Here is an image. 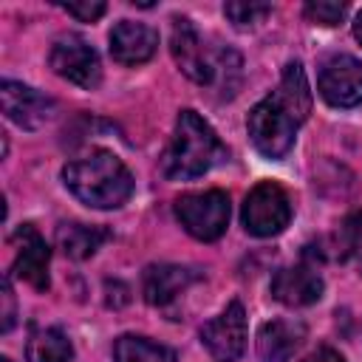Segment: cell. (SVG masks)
I'll list each match as a JSON object with an SVG mask.
<instances>
[{
	"label": "cell",
	"mask_w": 362,
	"mask_h": 362,
	"mask_svg": "<svg viewBox=\"0 0 362 362\" xmlns=\"http://www.w3.org/2000/svg\"><path fill=\"white\" fill-rule=\"evenodd\" d=\"M65 187L93 209H116L133 195V175L110 150H90L62 167Z\"/></svg>",
	"instance_id": "obj_1"
},
{
	"label": "cell",
	"mask_w": 362,
	"mask_h": 362,
	"mask_svg": "<svg viewBox=\"0 0 362 362\" xmlns=\"http://www.w3.org/2000/svg\"><path fill=\"white\" fill-rule=\"evenodd\" d=\"M226 158V147L218 133L195 110H181L175 119L173 139L161 156V173L170 181H189L209 173Z\"/></svg>",
	"instance_id": "obj_2"
},
{
	"label": "cell",
	"mask_w": 362,
	"mask_h": 362,
	"mask_svg": "<svg viewBox=\"0 0 362 362\" xmlns=\"http://www.w3.org/2000/svg\"><path fill=\"white\" fill-rule=\"evenodd\" d=\"M297 127H300V122L272 93L266 99H260L249 110V119H246L249 139H252L255 150L266 158H283L294 144Z\"/></svg>",
	"instance_id": "obj_3"
},
{
	"label": "cell",
	"mask_w": 362,
	"mask_h": 362,
	"mask_svg": "<svg viewBox=\"0 0 362 362\" xmlns=\"http://www.w3.org/2000/svg\"><path fill=\"white\" fill-rule=\"evenodd\" d=\"M175 218L195 240H218L229 226V195L223 189L187 192L175 201Z\"/></svg>",
	"instance_id": "obj_4"
},
{
	"label": "cell",
	"mask_w": 362,
	"mask_h": 362,
	"mask_svg": "<svg viewBox=\"0 0 362 362\" xmlns=\"http://www.w3.org/2000/svg\"><path fill=\"white\" fill-rule=\"evenodd\" d=\"M240 221H243L246 232L255 238L280 235L291 221V201H288L286 189L274 181H260L257 187H252L243 201Z\"/></svg>",
	"instance_id": "obj_5"
},
{
	"label": "cell",
	"mask_w": 362,
	"mask_h": 362,
	"mask_svg": "<svg viewBox=\"0 0 362 362\" xmlns=\"http://www.w3.org/2000/svg\"><path fill=\"white\" fill-rule=\"evenodd\" d=\"M48 65L54 68L57 76L85 88V90H93L99 82H102V62H99V54L96 48L79 37V34H62L54 40L51 45V54H48Z\"/></svg>",
	"instance_id": "obj_6"
},
{
	"label": "cell",
	"mask_w": 362,
	"mask_h": 362,
	"mask_svg": "<svg viewBox=\"0 0 362 362\" xmlns=\"http://www.w3.org/2000/svg\"><path fill=\"white\" fill-rule=\"evenodd\" d=\"M317 90L331 107L362 105V62L351 54H331L320 62Z\"/></svg>",
	"instance_id": "obj_7"
},
{
	"label": "cell",
	"mask_w": 362,
	"mask_h": 362,
	"mask_svg": "<svg viewBox=\"0 0 362 362\" xmlns=\"http://www.w3.org/2000/svg\"><path fill=\"white\" fill-rule=\"evenodd\" d=\"M201 342L218 362H235L246 348V311H243V305L235 300L218 317L204 322Z\"/></svg>",
	"instance_id": "obj_8"
},
{
	"label": "cell",
	"mask_w": 362,
	"mask_h": 362,
	"mask_svg": "<svg viewBox=\"0 0 362 362\" xmlns=\"http://www.w3.org/2000/svg\"><path fill=\"white\" fill-rule=\"evenodd\" d=\"M0 99H3V113L25 130H37V127L48 124L57 113V102L51 96L40 93L31 85L14 82V79H3Z\"/></svg>",
	"instance_id": "obj_9"
},
{
	"label": "cell",
	"mask_w": 362,
	"mask_h": 362,
	"mask_svg": "<svg viewBox=\"0 0 362 362\" xmlns=\"http://www.w3.org/2000/svg\"><path fill=\"white\" fill-rule=\"evenodd\" d=\"M11 243H14V263H11V272L25 280L28 286H34L37 291H45L48 288V260H51V249L45 243V238L31 226V223H23L14 235H11Z\"/></svg>",
	"instance_id": "obj_10"
},
{
	"label": "cell",
	"mask_w": 362,
	"mask_h": 362,
	"mask_svg": "<svg viewBox=\"0 0 362 362\" xmlns=\"http://www.w3.org/2000/svg\"><path fill=\"white\" fill-rule=\"evenodd\" d=\"M170 51L175 65L181 68L184 76H189L198 85H209L215 79V65L206 59L201 37L195 31V25L187 17H175L173 20V34H170Z\"/></svg>",
	"instance_id": "obj_11"
},
{
	"label": "cell",
	"mask_w": 362,
	"mask_h": 362,
	"mask_svg": "<svg viewBox=\"0 0 362 362\" xmlns=\"http://www.w3.org/2000/svg\"><path fill=\"white\" fill-rule=\"evenodd\" d=\"M322 288H325L322 277H320L317 266H311L308 260H303L297 266H283L272 277V297L291 308L317 303L322 297Z\"/></svg>",
	"instance_id": "obj_12"
},
{
	"label": "cell",
	"mask_w": 362,
	"mask_h": 362,
	"mask_svg": "<svg viewBox=\"0 0 362 362\" xmlns=\"http://www.w3.org/2000/svg\"><path fill=\"white\" fill-rule=\"evenodd\" d=\"M158 48V31L147 23L119 20L110 31V57L119 65H141Z\"/></svg>",
	"instance_id": "obj_13"
},
{
	"label": "cell",
	"mask_w": 362,
	"mask_h": 362,
	"mask_svg": "<svg viewBox=\"0 0 362 362\" xmlns=\"http://www.w3.org/2000/svg\"><path fill=\"white\" fill-rule=\"evenodd\" d=\"M305 339V325L297 320H269L257 331V356L263 362H286Z\"/></svg>",
	"instance_id": "obj_14"
},
{
	"label": "cell",
	"mask_w": 362,
	"mask_h": 362,
	"mask_svg": "<svg viewBox=\"0 0 362 362\" xmlns=\"http://www.w3.org/2000/svg\"><path fill=\"white\" fill-rule=\"evenodd\" d=\"M198 274L187 266H175V263H156L144 269L141 277V294L150 305H167L173 303Z\"/></svg>",
	"instance_id": "obj_15"
},
{
	"label": "cell",
	"mask_w": 362,
	"mask_h": 362,
	"mask_svg": "<svg viewBox=\"0 0 362 362\" xmlns=\"http://www.w3.org/2000/svg\"><path fill=\"white\" fill-rule=\"evenodd\" d=\"M272 96L303 124L311 113V88H308V79H305V71L300 62H288L283 76H280V85L277 90H272Z\"/></svg>",
	"instance_id": "obj_16"
},
{
	"label": "cell",
	"mask_w": 362,
	"mask_h": 362,
	"mask_svg": "<svg viewBox=\"0 0 362 362\" xmlns=\"http://www.w3.org/2000/svg\"><path fill=\"white\" fill-rule=\"evenodd\" d=\"M107 238H110L107 229H102V226H88V223H76V221L57 226V243H59V249H62L68 257H74V260L90 257Z\"/></svg>",
	"instance_id": "obj_17"
},
{
	"label": "cell",
	"mask_w": 362,
	"mask_h": 362,
	"mask_svg": "<svg viewBox=\"0 0 362 362\" xmlns=\"http://www.w3.org/2000/svg\"><path fill=\"white\" fill-rule=\"evenodd\" d=\"M25 359L28 362H71L74 348H71V339L59 328H37L31 331L25 342Z\"/></svg>",
	"instance_id": "obj_18"
},
{
	"label": "cell",
	"mask_w": 362,
	"mask_h": 362,
	"mask_svg": "<svg viewBox=\"0 0 362 362\" xmlns=\"http://www.w3.org/2000/svg\"><path fill=\"white\" fill-rule=\"evenodd\" d=\"M113 362H178L167 345H158L147 337L124 334L113 345Z\"/></svg>",
	"instance_id": "obj_19"
},
{
	"label": "cell",
	"mask_w": 362,
	"mask_h": 362,
	"mask_svg": "<svg viewBox=\"0 0 362 362\" xmlns=\"http://www.w3.org/2000/svg\"><path fill=\"white\" fill-rule=\"evenodd\" d=\"M337 252L362 274V212H351L337 229Z\"/></svg>",
	"instance_id": "obj_20"
},
{
	"label": "cell",
	"mask_w": 362,
	"mask_h": 362,
	"mask_svg": "<svg viewBox=\"0 0 362 362\" xmlns=\"http://www.w3.org/2000/svg\"><path fill=\"white\" fill-rule=\"evenodd\" d=\"M223 14L229 17V23L232 25H238V28H252V25H257L266 14H272V6L269 3H255V0H235V3H226L223 6Z\"/></svg>",
	"instance_id": "obj_21"
},
{
	"label": "cell",
	"mask_w": 362,
	"mask_h": 362,
	"mask_svg": "<svg viewBox=\"0 0 362 362\" xmlns=\"http://www.w3.org/2000/svg\"><path fill=\"white\" fill-rule=\"evenodd\" d=\"M305 17L311 23H320V25H337L345 17V3H337V0H308L305 3Z\"/></svg>",
	"instance_id": "obj_22"
},
{
	"label": "cell",
	"mask_w": 362,
	"mask_h": 362,
	"mask_svg": "<svg viewBox=\"0 0 362 362\" xmlns=\"http://www.w3.org/2000/svg\"><path fill=\"white\" fill-rule=\"evenodd\" d=\"M62 11H68L71 17L82 20V23H93L105 14V3L102 0H85V3H57Z\"/></svg>",
	"instance_id": "obj_23"
},
{
	"label": "cell",
	"mask_w": 362,
	"mask_h": 362,
	"mask_svg": "<svg viewBox=\"0 0 362 362\" xmlns=\"http://www.w3.org/2000/svg\"><path fill=\"white\" fill-rule=\"evenodd\" d=\"M0 300H3V311H0V317H3V331H11L17 311H14V291H11V280H8V277H3V294H0Z\"/></svg>",
	"instance_id": "obj_24"
},
{
	"label": "cell",
	"mask_w": 362,
	"mask_h": 362,
	"mask_svg": "<svg viewBox=\"0 0 362 362\" xmlns=\"http://www.w3.org/2000/svg\"><path fill=\"white\" fill-rule=\"evenodd\" d=\"M303 362H345L342 354H337L334 348H317L314 354H308Z\"/></svg>",
	"instance_id": "obj_25"
},
{
	"label": "cell",
	"mask_w": 362,
	"mask_h": 362,
	"mask_svg": "<svg viewBox=\"0 0 362 362\" xmlns=\"http://www.w3.org/2000/svg\"><path fill=\"white\" fill-rule=\"evenodd\" d=\"M354 37H356V40L362 42V11H359V14L354 17Z\"/></svg>",
	"instance_id": "obj_26"
},
{
	"label": "cell",
	"mask_w": 362,
	"mask_h": 362,
	"mask_svg": "<svg viewBox=\"0 0 362 362\" xmlns=\"http://www.w3.org/2000/svg\"><path fill=\"white\" fill-rule=\"evenodd\" d=\"M0 362H11V359H8V356H3V359H0Z\"/></svg>",
	"instance_id": "obj_27"
}]
</instances>
